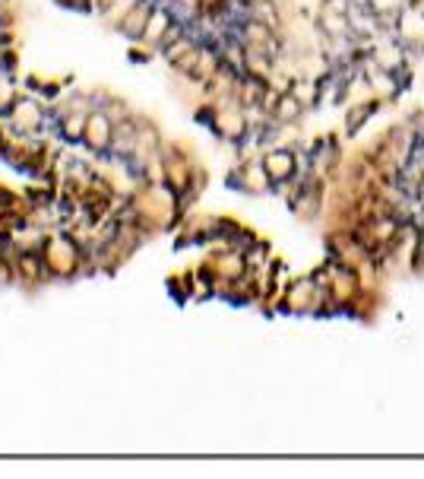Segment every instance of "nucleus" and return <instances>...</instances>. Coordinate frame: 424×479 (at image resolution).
Segmentation results:
<instances>
[{
  "mask_svg": "<svg viewBox=\"0 0 424 479\" xmlns=\"http://www.w3.org/2000/svg\"><path fill=\"white\" fill-rule=\"evenodd\" d=\"M263 172L269 175L272 181H285L291 172H295V156L291 153H269L263 162Z\"/></svg>",
  "mask_w": 424,
  "mask_h": 479,
  "instance_id": "nucleus-2",
  "label": "nucleus"
},
{
  "mask_svg": "<svg viewBox=\"0 0 424 479\" xmlns=\"http://www.w3.org/2000/svg\"><path fill=\"white\" fill-rule=\"evenodd\" d=\"M373 4V10H390L392 7V0H371Z\"/></svg>",
  "mask_w": 424,
  "mask_h": 479,
  "instance_id": "nucleus-11",
  "label": "nucleus"
},
{
  "mask_svg": "<svg viewBox=\"0 0 424 479\" xmlns=\"http://www.w3.org/2000/svg\"><path fill=\"white\" fill-rule=\"evenodd\" d=\"M38 118H41V115H38L35 105H29V102L16 105V124H23V127H35Z\"/></svg>",
  "mask_w": 424,
  "mask_h": 479,
  "instance_id": "nucleus-7",
  "label": "nucleus"
},
{
  "mask_svg": "<svg viewBox=\"0 0 424 479\" xmlns=\"http://www.w3.org/2000/svg\"><path fill=\"white\" fill-rule=\"evenodd\" d=\"M146 20H149V7H143V4H136V7L130 10V13L120 20V32L124 35H143V29H146Z\"/></svg>",
  "mask_w": 424,
  "mask_h": 479,
  "instance_id": "nucleus-4",
  "label": "nucleus"
},
{
  "mask_svg": "<svg viewBox=\"0 0 424 479\" xmlns=\"http://www.w3.org/2000/svg\"><path fill=\"white\" fill-rule=\"evenodd\" d=\"M323 32H329V35H345V32H352V23H348V13H333V10H323Z\"/></svg>",
  "mask_w": 424,
  "mask_h": 479,
  "instance_id": "nucleus-5",
  "label": "nucleus"
},
{
  "mask_svg": "<svg viewBox=\"0 0 424 479\" xmlns=\"http://www.w3.org/2000/svg\"><path fill=\"white\" fill-rule=\"evenodd\" d=\"M421 140H424V130H421Z\"/></svg>",
  "mask_w": 424,
  "mask_h": 479,
  "instance_id": "nucleus-12",
  "label": "nucleus"
},
{
  "mask_svg": "<svg viewBox=\"0 0 424 479\" xmlns=\"http://www.w3.org/2000/svg\"><path fill=\"white\" fill-rule=\"evenodd\" d=\"M171 32V16L168 10H149V20H146L143 39L149 42H165V35Z\"/></svg>",
  "mask_w": 424,
  "mask_h": 479,
  "instance_id": "nucleus-3",
  "label": "nucleus"
},
{
  "mask_svg": "<svg viewBox=\"0 0 424 479\" xmlns=\"http://www.w3.org/2000/svg\"><path fill=\"white\" fill-rule=\"evenodd\" d=\"M82 137H86V143L92 149H105L108 143H111L114 127H111V121H108L105 111H95V115L86 118V130H82Z\"/></svg>",
  "mask_w": 424,
  "mask_h": 479,
  "instance_id": "nucleus-1",
  "label": "nucleus"
},
{
  "mask_svg": "<svg viewBox=\"0 0 424 479\" xmlns=\"http://www.w3.org/2000/svg\"><path fill=\"white\" fill-rule=\"evenodd\" d=\"M297 111H301V102H297V99L288 92V96L278 99V105H276V111H272V115H276V121H295Z\"/></svg>",
  "mask_w": 424,
  "mask_h": 479,
  "instance_id": "nucleus-6",
  "label": "nucleus"
},
{
  "mask_svg": "<svg viewBox=\"0 0 424 479\" xmlns=\"http://www.w3.org/2000/svg\"><path fill=\"white\" fill-rule=\"evenodd\" d=\"M86 118L89 115H76L73 121H67V137H82V130H86Z\"/></svg>",
  "mask_w": 424,
  "mask_h": 479,
  "instance_id": "nucleus-8",
  "label": "nucleus"
},
{
  "mask_svg": "<svg viewBox=\"0 0 424 479\" xmlns=\"http://www.w3.org/2000/svg\"><path fill=\"white\" fill-rule=\"evenodd\" d=\"M291 96H295V99H297V102H301V105H307L310 99H314V89H310V86H301V83H297L295 89H291Z\"/></svg>",
  "mask_w": 424,
  "mask_h": 479,
  "instance_id": "nucleus-9",
  "label": "nucleus"
},
{
  "mask_svg": "<svg viewBox=\"0 0 424 479\" xmlns=\"http://www.w3.org/2000/svg\"><path fill=\"white\" fill-rule=\"evenodd\" d=\"M184 51H190V42H177L174 48H168V61H177V54H184Z\"/></svg>",
  "mask_w": 424,
  "mask_h": 479,
  "instance_id": "nucleus-10",
  "label": "nucleus"
}]
</instances>
